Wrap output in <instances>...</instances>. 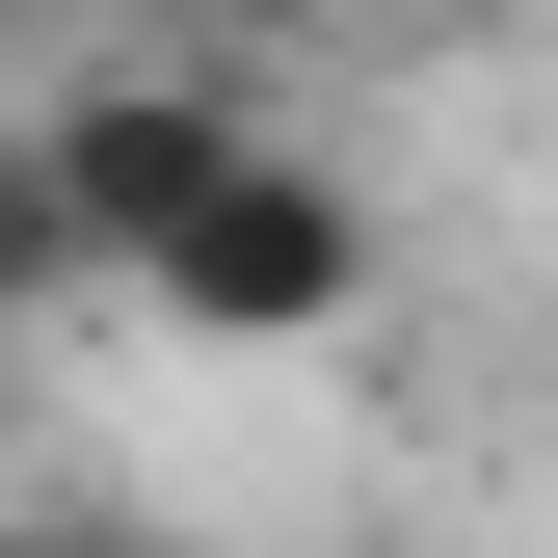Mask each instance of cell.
<instances>
[{
  "instance_id": "cell-5",
  "label": "cell",
  "mask_w": 558,
  "mask_h": 558,
  "mask_svg": "<svg viewBox=\"0 0 558 558\" xmlns=\"http://www.w3.org/2000/svg\"><path fill=\"white\" fill-rule=\"evenodd\" d=\"M160 27H214V53H240V27H319V0H160Z\"/></svg>"
},
{
  "instance_id": "cell-4",
  "label": "cell",
  "mask_w": 558,
  "mask_h": 558,
  "mask_svg": "<svg viewBox=\"0 0 558 558\" xmlns=\"http://www.w3.org/2000/svg\"><path fill=\"white\" fill-rule=\"evenodd\" d=\"M0 558H186V532H133V506H0Z\"/></svg>"
},
{
  "instance_id": "cell-3",
  "label": "cell",
  "mask_w": 558,
  "mask_h": 558,
  "mask_svg": "<svg viewBox=\"0 0 558 558\" xmlns=\"http://www.w3.org/2000/svg\"><path fill=\"white\" fill-rule=\"evenodd\" d=\"M53 293H81V214H53V160H27V133H0V345H27Z\"/></svg>"
},
{
  "instance_id": "cell-6",
  "label": "cell",
  "mask_w": 558,
  "mask_h": 558,
  "mask_svg": "<svg viewBox=\"0 0 558 558\" xmlns=\"http://www.w3.org/2000/svg\"><path fill=\"white\" fill-rule=\"evenodd\" d=\"M319 27H345V0H319Z\"/></svg>"
},
{
  "instance_id": "cell-2",
  "label": "cell",
  "mask_w": 558,
  "mask_h": 558,
  "mask_svg": "<svg viewBox=\"0 0 558 558\" xmlns=\"http://www.w3.org/2000/svg\"><path fill=\"white\" fill-rule=\"evenodd\" d=\"M214 133H240V107L186 81V53H160V81H81V107L27 133V160H53V214H81V293H133V240L214 186Z\"/></svg>"
},
{
  "instance_id": "cell-1",
  "label": "cell",
  "mask_w": 558,
  "mask_h": 558,
  "mask_svg": "<svg viewBox=\"0 0 558 558\" xmlns=\"http://www.w3.org/2000/svg\"><path fill=\"white\" fill-rule=\"evenodd\" d=\"M133 293L186 345H345L373 319V214H345V160H293V133H214V186L133 240Z\"/></svg>"
}]
</instances>
